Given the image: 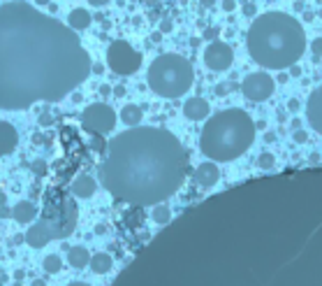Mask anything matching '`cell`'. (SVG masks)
<instances>
[{"instance_id": "obj_24", "label": "cell", "mask_w": 322, "mask_h": 286, "mask_svg": "<svg viewBox=\"0 0 322 286\" xmlns=\"http://www.w3.org/2000/svg\"><path fill=\"white\" fill-rule=\"evenodd\" d=\"M107 147H109V142H104L102 135H90V149L95 154H107Z\"/></svg>"}, {"instance_id": "obj_10", "label": "cell", "mask_w": 322, "mask_h": 286, "mask_svg": "<svg viewBox=\"0 0 322 286\" xmlns=\"http://www.w3.org/2000/svg\"><path fill=\"white\" fill-rule=\"evenodd\" d=\"M202 58H204V65L209 67V70L223 73V70H227V67L232 65L234 51H232V47L225 42H211V44H206Z\"/></svg>"}, {"instance_id": "obj_6", "label": "cell", "mask_w": 322, "mask_h": 286, "mask_svg": "<svg viewBox=\"0 0 322 286\" xmlns=\"http://www.w3.org/2000/svg\"><path fill=\"white\" fill-rule=\"evenodd\" d=\"M77 221H79V209L74 205V200L67 198V195H56L44 205V212L37 224L42 226V231L47 233L49 242H54V240L70 238L74 228H77Z\"/></svg>"}, {"instance_id": "obj_40", "label": "cell", "mask_w": 322, "mask_h": 286, "mask_svg": "<svg viewBox=\"0 0 322 286\" xmlns=\"http://www.w3.org/2000/svg\"><path fill=\"white\" fill-rule=\"evenodd\" d=\"M0 286H3V281H0Z\"/></svg>"}, {"instance_id": "obj_3", "label": "cell", "mask_w": 322, "mask_h": 286, "mask_svg": "<svg viewBox=\"0 0 322 286\" xmlns=\"http://www.w3.org/2000/svg\"><path fill=\"white\" fill-rule=\"evenodd\" d=\"M304 26L292 14L264 12L248 28V54L267 70H285L304 56Z\"/></svg>"}, {"instance_id": "obj_4", "label": "cell", "mask_w": 322, "mask_h": 286, "mask_svg": "<svg viewBox=\"0 0 322 286\" xmlns=\"http://www.w3.org/2000/svg\"><path fill=\"white\" fill-rule=\"evenodd\" d=\"M255 142V121L241 107L211 114L199 135V149L216 163H227L248 152Z\"/></svg>"}, {"instance_id": "obj_8", "label": "cell", "mask_w": 322, "mask_h": 286, "mask_svg": "<svg viewBox=\"0 0 322 286\" xmlns=\"http://www.w3.org/2000/svg\"><path fill=\"white\" fill-rule=\"evenodd\" d=\"M81 126L90 135L112 133L114 126H116V112L104 103H93L81 112Z\"/></svg>"}, {"instance_id": "obj_13", "label": "cell", "mask_w": 322, "mask_h": 286, "mask_svg": "<svg viewBox=\"0 0 322 286\" xmlns=\"http://www.w3.org/2000/svg\"><path fill=\"white\" fill-rule=\"evenodd\" d=\"M19 145V133L10 121H0V156H10Z\"/></svg>"}, {"instance_id": "obj_30", "label": "cell", "mask_w": 322, "mask_h": 286, "mask_svg": "<svg viewBox=\"0 0 322 286\" xmlns=\"http://www.w3.org/2000/svg\"><path fill=\"white\" fill-rule=\"evenodd\" d=\"M310 49H313V54H315V56H322V37H317V40H313V44H310Z\"/></svg>"}, {"instance_id": "obj_18", "label": "cell", "mask_w": 322, "mask_h": 286, "mask_svg": "<svg viewBox=\"0 0 322 286\" xmlns=\"http://www.w3.org/2000/svg\"><path fill=\"white\" fill-rule=\"evenodd\" d=\"M67 263H70L74 270H84L90 263V254L86 247H70L67 251Z\"/></svg>"}, {"instance_id": "obj_5", "label": "cell", "mask_w": 322, "mask_h": 286, "mask_svg": "<svg viewBox=\"0 0 322 286\" xmlns=\"http://www.w3.org/2000/svg\"><path fill=\"white\" fill-rule=\"evenodd\" d=\"M195 80V70L181 54H160L146 70V82L151 91L160 98H179L188 93Z\"/></svg>"}, {"instance_id": "obj_15", "label": "cell", "mask_w": 322, "mask_h": 286, "mask_svg": "<svg viewBox=\"0 0 322 286\" xmlns=\"http://www.w3.org/2000/svg\"><path fill=\"white\" fill-rule=\"evenodd\" d=\"M95 191H97V182L90 175H79L70 186V193L74 195V198H81V200L90 198Z\"/></svg>"}, {"instance_id": "obj_34", "label": "cell", "mask_w": 322, "mask_h": 286, "mask_svg": "<svg viewBox=\"0 0 322 286\" xmlns=\"http://www.w3.org/2000/svg\"><path fill=\"white\" fill-rule=\"evenodd\" d=\"M216 93H218V96H223V93H227V84H221V86H218V89H216Z\"/></svg>"}, {"instance_id": "obj_2", "label": "cell", "mask_w": 322, "mask_h": 286, "mask_svg": "<svg viewBox=\"0 0 322 286\" xmlns=\"http://www.w3.org/2000/svg\"><path fill=\"white\" fill-rule=\"evenodd\" d=\"M188 152L167 128L137 126L109 140L102 186L116 200L137 207L160 205L181 189Z\"/></svg>"}, {"instance_id": "obj_36", "label": "cell", "mask_w": 322, "mask_h": 286, "mask_svg": "<svg viewBox=\"0 0 322 286\" xmlns=\"http://www.w3.org/2000/svg\"><path fill=\"white\" fill-rule=\"evenodd\" d=\"M33 142H35V145H42L44 137H42V135H35V137H33Z\"/></svg>"}, {"instance_id": "obj_17", "label": "cell", "mask_w": 322, "mask_h": 286, "mask_svg": "<svg viewBox=\"0 0 322 286\" xmlns=\"http://www.w3.org/2000/svg\"><path fill=\"white\" fill-rule=\"evenodd\" d=\"M67 26H70L72 31H86L90 26V12L84 10V7H74L70 14H67Z\"/></svg>"}, {"instance_id": "obj_9", "label": "cell", "mask_w": 322, "mask_h": 286, "mask_svg": "<svg viewBox=\"0 0 322 286\" xmlns=\"http://www.w3.org/2000/svg\"><path fill=\"white\" fill-rule=\"evenodd\" d=\"M241 91H244V96L248 98V100H253V103H262V100L274 96L276 82L269 73H262V70H260V73H251L246 77L244 84H241Z\"/></svg>"}, {"instance_id": "obj_27", "label": "cell", "mask_w": 322, "mask_h": 286, "mask_svg": "<svg viewBox=\"0 0 322 286\" xmlns=\"http://www.w3.org/2000/svg\"><path fill=\"white\" fill-rule=\"evenodd\" d=\"M37 123H40V126H51V123H54V116H51V112H49V110L40 112V116H37Z\"/></svg>"}, {"instance_id": "obj_31", "label": "cell", "mask_w": 322, "mask_h": 286, "mask_svg": "<svg viewBox=\"0 0 322 286\" xmlns=\"http://www.w3.org/2000/svg\"><path fill=\"white\" fill-rule=\"evenodd\" d=\"M223 10H225V12H234V10H237V3L227 0V3H223Z\"/></svg>"}, {"instance_id": "obj_7", "label": "cell", "mask_w": 322, "mask_h": 286, "mask_svg": "<svg viewBox=\"0 0 322 286\" xmlns=\"http://www.w3.org/2000/svg\"><path fill=\"white\" fill-rule=\"evenodd\" d=\"M107 63L116 75H135L142 67V54L135 51L126 40H116L107 49Z\"/></svg>"}, {"instance_id": "obj_22", "label": "cell", "mask_w": 322, "mask_h": 286, "mask_svg": "<svg viewBox=\"0 0 322 286\" xmlns=\"http://www.w3.org/2000/svg\"><path fill=\"white\" fill-rule=\"evenodd\" d=\"M44 272H49V274H56V272H60L63 270V258H60L58 254H49L47 258H44Z\"/></svg>"}, {"instance_id": "obj_32", "label": "cell", "mask_w": 322, "mask_h": 286, "mask_svg": "<svg viewBox=\"0 0 322 286\" xmlns=\"http://www.w3.org/2000/svg\"><path fill=\"white\" fill-rule=\"evenodd\" d=\"M287 110H290V112H297L299 110V100H297V98H292V100L287 103Z\"/></svg>"}, {"instance_id": "obj_1", "label": "cell", "mask_w": 322, "mask_h": 286, "mask_svg": "<svg viewBox=\"0 0 322 286\" xmlns=\"http://www.w3.org/2000/svg\"><path fill=\"white\" fill-rule=\"evenodd\" d=\"M93 73L70 26L28 3L0 5V110L58 103Z\"/></svg>"}, {"instance_id": "obj_14", "label": "cell", "mask_w": 322, "mask_h": 286, "mask_svg": "<svg viewBox=\"0 0 322 286\" xmlns=\"http://www.w3.org/2000/svg\"><path fill=\"white\" fill-rule=\"evenodd\" d=\"M183 114L185 119H190V121H204L206 116H209V103L204 100V98H188L183 103Z\"/></svg>"}, {"instance_id": "obj_39", "label": "cell", "mask_w": 322, "mask_h": 286, "mask_svg": "<svg viewBox=\"0 0 322 286\" xmlns=\"http://www.w3.org/2000/svg\"><path fill=\"white\" fill-rule=\"evenodd\" d=\"M317 14H320V19H322V7H320V12H317Z\"/></svg>"}, {"instance_id": "obj_25", "label": "cell", "mask_w": 322, "mask_h": 286, "mask_svg": "<svg viewBox=\"0 0 322 286\" xmlns=\"http://www.w3.org/2000/svg\"><path fill=\"white\" fill-rule=\"evenodd\" d=\"M30 168H33V172H35L37 177H44L49 172V165H47V161H44V159L33 161V165H30Z\"/></svg>"}, {"instance_id": "obj_35", "label": "cell", "mask_w": 322, "mask_h": 286, "mask_svg": "<svg viewBox=\"0 0 322 286\" xmlns=\"http://www.w3.org/2000/svg\"><path fill=\"white\" fill-rule=\"evenodd\" d=\"M10 214H12V212H10L7 207H0V217H10Z\"/></svg>"}, {"instance_id": "obj_11", "label": "cell", "mask_w": 322, "mask_h": 286, "mask_svg": "<svg viewBox=\"0 0 322 286\" xmlns=\"http://www.w3.org/2000/svg\"><path fill=\"white\" fill-rule=\"evenodd\" d=\"M192 179H195L202 189H211L218 179H221V170H218V165L206 161V163H199L192 172Z\"/></svg>"}, {"instance_id": "obj_29", "label": "cell", "mask_w": 322, "mask_h": 286, "mask_svg": "<svg viewBox=\"0 0 322 286\" xmlns=\"http://www.w3.org/2000/svg\"><path fill=\"white\" fill-rule=\"evenodd\" d=\"M292 137H294V142H297V145H304V142L308 140V135H306L304 130H301V128H299V130H294Z\"/></svg>"}, {"instance_id": "obj_16", "label": "cell", "mask_w": 322, "mask_h": 286, "mask_svg": "<svg viewBox=\"0 0 322 286\" xmlns=\"http://www.w3.org/2000/svg\"><path fill=\"white\" fill-rule=\"evenodd\" d=\"M12 217L17 224H30V221L37 217V207L33 200H19L12 207Z\"/></svg>"}, {"instance_id": "obj_37", "label": "cell", "mask_w": 322, "mask_h": 286, "mask_svg": "<svg viewBox=\"0 0 322 286\" xmlns=\"http://www.w3.org/2000/svg\"><path fill=\"white\" fill-rule=\"evenodd\" d=\"M33 286H47V281H42V279H35V281H33Z\"/></svg>"}, {"instance_id": "obj_20", "label": "cell", "mask_w": 322, "mask_h": 286, "mask_svg": "<svg viewBox=\"0 0 322 286\" xmlns=\"http://www.w3.org/2000/svg\"><path fill=\"white\" fill-rule=\"evenodd\" d=\"M88 268L93 270L95 274H107L109 270L114 268V261H112V256L109 254H95V256H90V263H88Z\"/></svg>"}, {"instance_id": "obj_21", "label": "cell", "mask_w": 322, "mask_h": 286, "mask_svg": "<svg viewBox=\"0 0 322 286\" xmlns=\"http://www.w3.org/2000/svg\"><path fill=\"white\" fill-rule=\"evenodd\" d=\"M151 217H153L155 224L165 226V224H169V219H172V209H169L167 205H162V202H160V205H155V207H153Z\"/></svg>"}, {"instance_id": "obj_26", "label": "cell", "mask_w": 322, "mask_h": 286, "mask_svg": "<svg viewBox=\"0 0 322 286\" xmlns=\"http://www.w3.org/2000/svg\"><path fill=\"white\" fill-rule=\"evenodd\" d=\"M218 35H221V28H218V26H211V28L204 31V40H209V44H211V40L218 42Z\"/></svg>"}, {"instance_id": "obj_23", "label": "cell", "mask_w": 322, "mask_h": 286, "mask_svg": "<svg viewBox=\"0 0 322 286\" xmlns=\"http://www.w3.org/2000/svg\"><path fill=\"white\" fill-rule=\"evenodd\" d=\"M257 165L262 168V170H271L276 165V156L271 152H262L260 156H257Z\"/></svg>"}, {"instance_id": "obj_33", "label": "cell", "mask_w": 322, "mask_h": 286, "mask_svg": "<svg viewBox=\"0 0 322 286\" xmlns=\"http://www.w3.org/2000/svg\"><path fill=\"white\" fill-rule=\"evenodd\" d=\"M172 28H174L172 21H162V24H160V33H169Z\"/></svg>"}, {"instance_id": "obj_28", "label": "cell", "mask_w": 322, "mask_h": 286, "mask_svg": "<svg viewBox=\"0 0 322 286\" xmlns=\"http://www.w3.org/2000/svg\"><path fill=\"white\" fill-rule=\"evenodd\" d=\"M255 12H257L255 3H244V14L246 17H255Z\"/></svg>"}, {"instance_id": "obj_12", "label": "cell", "mask_w": 322, "mask_h": 286, "mask_svg": "<svg viewBox=\"0 0 322 286\" xmlns=\"http://www.w3.org/2000/svg\"><path fill=\"white\" fill-rule=\"evenodd\" d=\"M306 116H308L310 128L322 133V86H317L315 91L310 93L308 105H306Z\"/></svg>"}, {"instance_id": "obj_38", "label": "cell", "mask_w": 322, "mask_h": 286, "mask_svg": "<svg viewBox=\"0 0 322 286\" xmlns=\"http://www.w3.org/2000/svg\"><path fill=\"white\" fill-rule=\"evenodd\" d=\"M67 286H88V284H84V281H72V284H67Z\"/></svg>"}, {"instance_id": "obj_19", "label": "cell", "mask_w": 322, "mask_h": 286, "mask_svg": "<svg viewBox=\"0 0 322 286\" xmlns=\"http://www.w3.org/2000/svg\"><path fill=\"white\" fill-rule=\"evenodd\" d=\"M142 116H144L142 107H139V105H135V103L126 105V107L121 110V121L126 123V126H130V128H137L139 123H142Z\"/></svg>"}]
</instances>
